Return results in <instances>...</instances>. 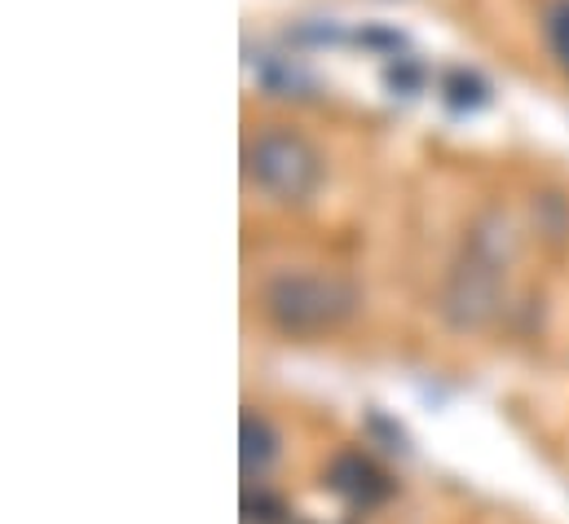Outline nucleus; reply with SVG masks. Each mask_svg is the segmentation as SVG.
I'll use <instances>...</instances> for the list:
<instances>
[{"mask_svg":"<svg viewBox=\"0 0 569 524\" xmlns=\"http://www.w3.org/2000/svg\"><path fill=\"white\" fill-rule=\"evenodd\" d=\"M266 318L287 335H322L353 318L358 286L345 273L322 269H283L261 291Z\"/></svg>","mask_w":569,"mask_h":524,"instance_id":"nucleus-1","label":"nucleus"},{"mask_svg":"<svg viewBox=\"0 0 569 524\" xmlns=\"http://www.w3.org/2000/svg\"><path fill=\"white\" fill-rule=\"evenodd\" d=\"M243 172L279 203H305L322 181L318 150L291 129H270L243 145Z\"/></svg>","mask_w":569,"mask_h":524,"instance_id":"nucleus-2","label":"nucleus"},{"mask_svg":"<svg viewBox=\"0 0 569 524\" xmlns=\"http://www.w3.org/2000/svg\"><path fill=\"white\" fill-rule=\"evenodd\" d=\"M499 269H503V256L490 248V234H477L468 261L455 264V273L446 282V295H441V313L455 331H477L495 318V309H499Z\"/></svg>","mask_w":569,"mask_h":524,"instance_id":"nucleus-3","label":"nucleus"},{"mask_svg":"<svg viewBox=\"0 0 569 524\" xmlns=\"http://www.w3.org/2000/svg\"><path fill=\"white\" fill-rule=\"evenodd\" d=\"M327 485H331V494H340L349 507H362V512L380 507L393 494V481L362 450H340L327 467Z\"/></svg>","mask_w":569,"mask_h":524,"instance_id":"nucleus-4","label":"nucleus"},{"mask_svg":"<svg viewBox=\"0 0 569 524\" xmlns=\"http://www.w3.org/2000/svg\"><path fill=\"white\" fill-rule=\"evenodd\" d=\"M239 458H243V472L248 476H266L274 467V458H279V432L257 410H248L239 419Z\"/></svg>","mask_w":569,"mask_h":524,"instance_id":"nucleus-5","label":"nucleus"},{"mask_svg":"<svg viewBox=\"0 0 569 524\" xmlns=\"http://www.w3.org/2000/svg\"><path fill=\"white\" fill-rule=\"evenodd\" d=\"M441 98H446V107H455V111H477V107L490 102V89H486V80L472 75V71H450V75L441 80Z\"/></svg>","mask_w":569,"mask_h":524,"instance_id":"nucleus-6","label":"nucleus"},{"mask_svg":"<svg viewBox=\"0 0 569 524\" xmlns=\"http://www.w3.org/2000/svg\"><path fill=\"white\" fill-rule=\"evenodd\" d=\"M543 31H548V44H552L557 62L569 71V0H561V4H552V9H548Z\"/></svg>","mask_w":569,"mask_h":524,"instance_id":"nucleus-7","label":"nucleus"},{"mask_svg":"<svg viewBox=\"0 0 569 524\" xmlns=\"http://www.w3.org/2000/svg\"><path fill=\"white\" fill-rule=\"evenodd\" d=\"M283 516H287V507L274 494H266V490H257V494L248 490V494H243V521L248 524H279Z\"/></svg>","mask_w":569,"mask_h":524,"instance_id":"nucleus-8","label":"nucleus"},{"mask_svg":"<svg viewBox=\"0 0 569 524\" xmlns=\"http://www.w3.org/2000/svg\"><path fill=\"white\" fill-rule=\"evenodd\" d=\"M385 84H389L393 93H407V98H411V93H420V84H425V71H420V67H411L407 58H398V62L385 71Z\"/></svg>","mask_w":569,"mask_h":524,"instance_id":"nucleus-9","label":"nucleus"},{"mask_svg":"<svg viewBox=\"0 0 569 524\" xmlns=\"http://www.w3.org/2000/svg\"><path fill=\"white\" fill-rule=\"evenodd\" d=\"M371 432H380V436L389 441V450H407V432H402V427H393L380 410H371Z\"/></svg>","mask_w":569,"mask_h":524,"instance_id":"nucleus-10","label":"nucleus"}]
</instances>
